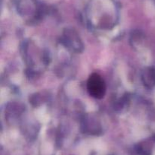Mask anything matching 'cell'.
<instances>
[{
    "instance_id": "6da1fadb",
    "label": "cell",
    "mask_w": 155,
    "mask_h": 155,
    "mask_svg": "<svg viewBox=\"0 0 155 155\" xmlns=\"http://www.w3.org/2000/svg\"><path fill=\"white\" fill-rule=\"evenodd\" d=\"M87 90L92 97L103 98L106 92V84L102 77L98 73H92L87 81Z\"/></svg>"
},
{
    "instance_id": "7a4b0ae2",
    "label": "cell",
    "mask_w": 155,
    "mask_h": 155,
    "mask_svg": "<svg viewBox=\"0 0 155 155\" xmlns=\"http://www.w3.org/2000/svg\"><path fill=\"white\" fill-rule=\"evenodd\" d=\"M61 42L68 49L76 53H81L83 50V43L78 33L73 29H66L63 33Z\"/></svg>"
},
{
    "instance_id": "3957f363",
    "label": "cell",
    "mask_w": 155,
    "mask_h": 155,
    "mask_svg": "<svg viewBox=\"0 0 155 155\" xmlns=\"http://www.w3.org/2000/svg\"><path fill=\"white\" fill-rule=\"evenodd\" d=\"M142 81L147 88H153L155 87V68L154 67H147L142 74Z\"/></svg>"
}]
</instances>
